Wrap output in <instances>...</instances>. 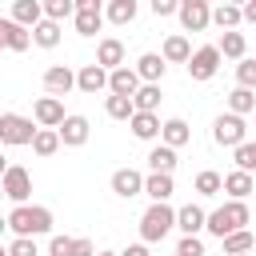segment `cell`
Instances as JSON below:
<instances>
[{"label": "cell", "instance_id": "obj_36", "mask_svg": "<svg viewBox=\"0 0 256 256\" xmlns=\"http://www.w3.org/2000/svg\"><path fill=\"white\" fill-rule=\"evenodd\" d=\"M160 100H164V96H160V84H144V88L136 92V100H132V104H136V112H156V108H160Z\"/></svg>", "mask_w": 256, "mask_h": 256}, {"label": "cell", "instance_id": "obj_15", "mask_svg": "<svg viewBox=\"0 0 256 256\" xmlns=\"http://www.w3.org/2000/svg\"><path fill=\"white\" fill-rule=\"evenodd\" d=\"M176 228L184 236H200V232H208V212L200 204H184V208H176Z\"/></svg>", "mask_w": 256, "mask_h": 256}, {"label": "cell", "instance_id": "obj_35", "mask_svg": "<svg viewBox=\"0 0 256 256\" xmlns=\"http://www.w3.org/2000/svg\"><path fill=\"white\" fill-rule=\"evenodd\" d=\"M32 44H36V48H56V44H60V24H52V20L36 24V28H32Z\"/></svg>", "mask_w": 256, "mask_h": 256}, {"label": "cell", "instance_id": "obj_42", "mask_svg": "<svg viewBox=\"0 0 256 256\" xmlns=\"http://www.w3.org/2000/svg\"><path fill=\"white\" fill-rule=\"evenodd\" d=\"M72 244H76V236H52L48 240V256H72Z\"/></svg>", "mask_w": 256, "mask_h": 256}, {"label": "cell", "instance_id": "obj_30", "mask_svg": "<svg viewBox=\"0 0 256 256\" xmlns=\"http://www.w3.org/2000/svg\"><path fill=\"white\" fill-rule=\"evenodd\" d=\"M60 144H64V140H60V132H56V128H40V132H36V140H32V152L48 160V156H56V152H60Z\"/></svg>", "mask_w": 256, "mask_h": 256}, {"label": "cell", "instance_id": "obj_32", "mask_svg": "<svg viewBox=\"0 0 256 256\" xmlns=\"http://www.w3.org/2000/svg\"><path fill=\"white\" fill-rule=\"evenodd\" d=\"M220 244H224V256H248V252L256 248V236L244 228V232H232V236L220 240Z\"/></svg>", "mask_w": 256, "mask_h": 256}, {"label": "cell", "instance_id": "obj_11", "mask_svg": "<svg viewBox=\"0 0 256 256\" xmlns=\"http://www.w3.org/2000/svg\"><path fill=\"white\" fill-rule=\"evenodd\" d=\"M72 88H76V72H72L68 64H52V68H44V92H48V96L60 100V96H68Z\"/></svg>", "mask_w": 256, "mask_h": 256}, {"label": "cell", "instance_id": "obj_45", "mask_svg": "<svg viewBox=\"0 0 256 256\" xmlns=\"http://www.w3.org/2000/svg\"><path fill=\"white\" fill-rule=\"evenodd\" d=\"M120 256H148V244H144V240H140V244H128Z\"/></svg>", "mask_w": 256, "mask_h": 256}, {"label": "cell", "instance_id": "obj_31", "mask_svg": "<svg viewBox=\"0 0 256 256\" xmlns=\"http://www.w3.org/2000/svg\"><path fill=\"white\" fill-rule=\"evenodd\" d=\"M228 112H232V116H248V112H256V92H248V88H232V92H228Z\"/></svg>", "mask_w": 256, "mask_h": 256}, {"label": "cell", "instance_id": "obj_23", "mask_svg": "<svg viewBox=\"0 0 256 256\" xmlns=\"http://www.w3.org/2000/svg\"><path fill=\"white\" fill-rule=\"evenodd\" d=\"M188 140H192L188 120H184V116H168V120H164V132H160V144H168V148H184Z\"/></svg>", "mask_w": 256, "mask_h": 256}, {"label": "cell", "instance_id": "obj_37", "mask_svg": "<svg viewBox=\"0 0 256 256\" xmlns=\"http://www.w3.org/2000/svg\"><path fill=\"white\" fill-rule=\"evenodd\" d=\"M196 192H200V196H216V192H224V176L212 172V168H204V172L196 176Z\"/></svg>", "mask_w": 256, "mask_h": 256}, {"label": "cell", "instance_id": "obj_48", "mask_svg": "<svg viewBox=\"0 0 256 256\" xmlns=\"http://www.w3.org/2000/svg\"><path fill=\"white\" fill-rule=\"evenodd\" d=\"M172 256H180V252H172Z\"/></svg>", "mask_w": 256, "mask_h": 256}, {"label": "cell", "instance_id": "obj_29", "mask_svg": "<svg viewBox=\"0 0 256 256\" xmlns=\"http://www.w3.org/2000/svg\"><path fill=\"white\" fill-rule=\"evenodd\" d=\"M104 112H108L112 120H124V124H128V120L136 116V104H132V96H112V92H108V96H104Z\"/></svg>", "mask_w": 256, "mask_h": 256}, {"label": "cell", "instance_id": "obj_5", "mask_svg": "<svg viewBox=\"0 0 256 256\" xmlns=\"http://www.w3.org/2000/svg\"><path fill=\"white\" fill-rule=\"evenodd\" d=\"M212 140L220 144V148H240V144H248V124H244V116H232V112H220L216 120H212Z\"/></svg>", "mask_w": 256, "mask_h": 256}, {"label": "cell", "instance_id": "obj_18", "mask_svg": "<svg viewBox=\"0 0 256 256\" xmlns=\"http://www.w3.org/2000/svg\"><path fill=\"white\" fill-rule=\"evenodd\" d=\"M96 64H100L104 72H116V68H124V44H120L116 36H104V40L96 44Z\"/></svg>", "mask_w": 256, "mask_h": 256}, {"label": "cell", "instance_id": "obj_24", "mask_svg": "<svg viewBox=\"0 0 256 256\" xmlns=\"http://www.w3.org/2000/svg\"><path fill=\"white\" fill-rule=\"evenodd\" d=\"M172 192H176L172 176H164V172H148V176H144V196H148L152 204H168Z\"/></svg>", "mask_w": 256, "mask_h": 256}, {"label": "cell", "instance_id": "obj_33", "mask_svg": "<svg viewBox=\"0 0 256 256\" xmlns=\"http://www.w3.org/2000/svg\"><path fill=\"white\" fill-rule=\"evenodd\" d=\"M76 20V0H44V20L60 24V20Z\"/></svg>", "mask_w": 256, "mask_h": 256}, {"label": "cell", "instance_id": "obj_4", "mask_svg": "<svg viewBox=\"0 0 256 256\" xmlns=\"http://www.w3.org/2000/svg\"><path fill=\"white\" fill-rule=\"evenodd\" d=\"M36 132H40V124H36L32 116H20V112H4V116H0V140H4L8 148L32 144Z\"/></svg>", "mask_w": 256, "mask_h": 256}, {"label": "cell", "instance_id": "obj_10", "mask_svg": "<svg viewBox=\"0 0 256 256\" xmlns=\"http://www.w3.org/2000/svg\"><path fill=\"white\" fill-rule=\"evenodd\" d=\"M76 32L80 36H96L100 32V24H104V8H100V0H76Z\"/></svg>", "mask_w": 256, "mask_h": 256}, {"label": "cell", "instance_id": "obj_7", "mask_svg": "<svg viewBox=\"0 0 256 256\" xmlns=\"http://www.w3.org/2000/svg\"><path fill=\"white\" fill-rule=\"evenodd\" d=\"M220 60H224L220 48H216V44H204V48L192 52V60H188V76L204 84V80H212V76L220 72Z\"/></svg>", "mask_w": 256, "mask_h": 256}, {"label": "cell", "instance_id": "obj_41", "mask_svg": "<svg viewBox=\"0 0 256 256\" xmlns=\"http://www.w3.org/2000/svg\"><path fill=\"white\" fill-rule=\"evenodd\" d=\"M176 252H180V256H204V240H200V236H180Z\"/></svg>", "mask_w": 256, "mask_h": 256}, {"label": "cell", "instance_id": "obj_9", "mask_svg": "<svg viewBox=\"0 0 256 256\" xmlns=\"http://www.w3.org/2000/svg\"><path fill=\"white\" fill-rule=\"evenodd\" d=\"M180 24H184V32H204L212 24L208 0H180Z\"/></svg>", "mask_w": 256, "mask_h": 256}, {"label": "cell", "instance_id": "obj_21", "mask_svg": "<svg viewBox=\"0 0 256 256\" xmlns=\"http://www.w3.org/2000/svg\"><path fill=\"white\" fill-rule=\"evenodd\" d=\"M12 20L32 32L36 24H44V4H40V0H16V4H12Z\"/></svg>", "mask_w": 256, "mask_h": 256}, {"label": "cell", "instance_id": "obj_8", "mask_svg": "<svg viewBox=\"0 0 256 256\" xmlns=\"http://www.w3.org/2000/svg\"><path fill=\"white\" fill-rule=\"evenodd\" d=\"M32 120H36L40 128H56V132H60V124L68 120L64 100H56V96H40V100L32 104Z\"/></svg>", "mask_w": 256, "mask_h": 256}, {"label": "cell", "instance_id": "obj_3", "mask_svg": "<svg viewBox=\"0 0 256 256\" xmlns=\"http://www.w3.org/2000/svg\"><path fill=\"white\" fill-rule=\"evenodd\" d=\"M176 228V208L172 204H148L140 216V240L144 244H160L168 232Z\"/></svg>", "mask_w": 256, "mask_h": 256}, {"label": "cell", "instance_id": "obj_46", "mask_svg": "<svg viewBox=\"0 0 256 256\" xmlns=\"http://www.w3.org/2000/svg\"><path fill=\"white\" fill-rule=\"evenodd\" d=\"M244 24H256V0L244 4Z\"/></svg>", "mask_w": 256, "mask_h": 256}, {"label": "cell", "instance_id": "obj_27", "mask_svg": "<svg viewBox=\"0 0 256 256\" xmlns=\"http://www.w3.org/2000/svg\"><path fill=\"white\" fill-rule=\"evenodd\" d=\"M148 172H164V176H172V172H176V148H168V144H152V148H148Z\"/></svg>", "mask_w": 256, "mask_h": 256}, {"label": "cell", "instance_id": "obj_34", "mask_svg": "<svg viewBox=\"0 0 256 256\" xmlns=\"http://www.w3.org/2000/svg\"><path fill=\"white\" fill-rule=\"evenodd\" d=\"M104 16H108L112 24H132V20H136V0H112V4L104 8Z\"/></svg>", "mask_w": 256, "mask_h": 256}, {"label": "cell", "instance_id": "obj_39", "mask_svg": "<svg viewBox=\"0 0 256 256\" xmlns=\"http://www.w3.org/2000/svg\"><path fill=\"white\" fill-rule=\"evenodd\" d=\"M232 160H236V168H240V172H256V140L240 144V148L232 152Z\"/></svg>", "mask_w": 256, "mask_h": 256}, {"label": "cell", "instance_id": "obj_14", "mask_svg": "<svg viewBox=\"0 0 256 256\" xmlns=\"http://www.w3.org/2000/svg\"><path fill=\"white\" fill-rule=\"evenodd\" d=\"M88 136H92V124H88V116H68L64 124H60V140H64V148H84L88 144Z\"/></svg>", "mask_w": 256, "mask_h": 256}, {"label": "cell", "instance_id": "obj_19", "mask_svg": "<svg viewBox=\"0 0 256 256\" xmlns=\"http://www.w3.org/2000/svg\"><path fill=\"white\" fill-rule=\"evenodd\" d=\"M132 68L140 72V80H144V84H160V80H164V72H168V60H164L160 52H144Z\"/></svg>", "mask_w": 256, "mask_h": 256}, {"label": "cell", "instance_id": "obj_26", "mask_svg": "<svg viewBox=\"0 0 256 256\" xmlns=\"http://www.w3.org/2000/svg\"><path fill=\"white\" fill-rule=\"evenodd\" d=\"M160 56H164L168 64H184V68H188V60H192V44H188V36H180V32L168 36L164 48H160Z\"/></svg>", "mask_w": 256, "mask_h": 256}, {"label": "cell", "instance_id": "obj_1", "mask_svg": "<svg viewBox=\"0 0 256 256\" xmlns=\"http://www.w3.org/2000/svg\"><path fill=\"white\" fill-rule=\"evenodd\" d=\"M52 208H44V204H20V208H12L8 212V228H12V236H44V232H52Z\"/></svg>", "mask_w": 256, "mask_h": 256}, {"label": "cell", "instance_id": "obj_13", "mask_svg": "<svg viewBox=\"0 0 256 256\" xmlns=\"http://www.w3.org/2000/svg\"><path fill=\"white\" fill-rule=\"evenodd\" d=\"M140 88H144V80H140V72H136V68H128V64H124V68H116V72L108 76V92H112V96H132V100H136V92H140Z\"/></svg>", "mask_w": 256, "mask_h": 256}, {"label": "cell", "instance_id": "obj_47", "mask_svg": "<svg viewBox=\"0 0 256 256\" xmlns=\"http://www.w3.org/2000/svg\"><path fill=\"white\" fill-rule=\"evenodd\" d=\"M96 256H120V252H96Z\"/></svg>", "mask_w": 256, "mask_h": 256}, {"label": "cell", "instance_id": "obj_16", "mask_svg": "<svg viewBox=\"0 0 256 256\" xmlns=\"http://www.w3.org/2000/svg\"><path fill=\"white\" fill-rule=\"evenodd\" d=\"M0 44H4L8 52H28V48H32V32L20 28V24L8 16V20H0Z\"/></svg>", "mask_w": 256, "mask_h": 256}, {"label": "cell", "instance_id": "obj_6", "mask_svg": "<svg viewBox=\"0 0 256 256\" xmlns=\"http://www.w3.org/2000/svg\"><path fill=\"white\" fill-rule=\"evenodd\" d=\"M4 196L12 200V208L28 204V196H32V172L20 168V164H4Z\"/></svg>", "mask_w": 256, "mask_h": 256}, {"label": "cell", "instance_id": "obj_17", "mask_svg": "<svg viewBox=\"0 0 256 256\" xmlns=\"http://www.w3.org/2000/svg\"><path fill=\"white\" fill-rule=\"evenodd\" d=\"M112 192H116L120 200H132V196L144 192V176H140L136 168H116V172H112Z\"/></svg>", "mask_w": 256, "mask_h": 256}, {"label": "cell", "instance_id": "obj_2", "mask_svg": "<svg viewBox=\"0 0 256 256\" xmlns=\"http://www.w3.org/2000/svg\"><path fill=\"white\" fill-rule=\"evenodd\" d=\"M248 220H252L248 204H244V200H228V204H220V208H212V212H208V236L228 240L232 232H244V224H248Z\"/></svg>", "mask_w": 256, "mask_h": 256}, {"label": "cell", "instance_id": "obj_22", "mask_svg": "<svg viewBox=\"0 0 256 256\" xmlns=\"http://www.w3.org/2000/svg\"><path fill=\"white\" fill-rule=\"evenodd\" d=\"M128 128H132L136 140H156V136L164 132V120H160L156 112H136V116L128 120Z\"/></svg>", "mask_w": 256, "mask_h": 256}, {"label": "cell", "instance_id": "obj_28", "mask_svg": "<svg viewBox=\"0 0 256 256\" xmlns=\"http://www.w3.org/2000/svg\"><path fill=\"white\" fill-rule=\"evenodd\" d=\"M216 48H220V56H228V60H236V64H240V60H244V52H248V40H244V32H224Z\"/></svg>", "mask_w": 256, "mask_h": 256}, {"label": "cell", "instance_id": "obj_38", "mask_svg": "<svg viewBox=\"0 0 256 256\" xmlns=\"http://www.w3.org/2000/svg\"><path fill=\"white\" fill-rule=\"evenodd\" d=\"M236 88L256 92V60H252V56H244V60L236 64Z\"/></svg>", "mask_w": 256, "mask_h": 256}, {"label": "cell", "instance_id": "obj_40", "mask_svg": "<svg viewBox=\"0 0 256 256\" xmlns=\"http://www.w3.org/2000/svg\"><path fill=\"white\" fill-rule=\"evenodd\" d=\"M4 256H40V248H36L32 236H12V244L4 248Z\"/></svg>", "mask_w": 256, "mask_h": 256}, {"label": "cell", "instance_id": "obj_20", "mask_svg": "<svg viewBox=\"0 0 256 256\" xmlns=\"http://www.w3.org/2000/svg\"><path fill=\"white\" fill-rule=\"evenodd\" d=\"M224 192H228V200H248V196H256V180H252V172L232 168V172L224 176Z\"/></svg>", "mask_w": 256, "mask_h": 256}, {"label": "cell", "instance_id": "obj_44", "mask_svg": "<svg viewBox=\"0 0 256 256\" xmlns=\"http://www.w3.org/2000/svg\"><path fill=\"white\" fill-rule=\"evenodd\" d=\"M72 256H96V244H92L88 236H76V244H72Z\"/></svg>", "mask_w": 256, "mask_h": 256}, {"label": "cell", "instance_id": "obj_25", "mask_svg": "<svg viewBox=\"0 0 256 256\" xmlns=\"http://www.w3.org/2000/svg\"><path fill=\"white\" fill-rule=\"evenodd\" d=\"M212 24H216L220 32H236V28L244 24V8H240V4H216V8H212Z\"/></svg>", "mask_w": 256, "mask_h": 256}, {"label": "cell", "instance_id": "obj_43", "mask_svg": "<svg viewBox=\"0 0 256 256\" xmlns=\"http://www.w3.org/2000/svg\"><path fill=\"white\" fill-rule=\"evenodd\" d=\"M152 16H160V20L164 16H180V4L176 0H152Z\"/></svg>", "mask_w": 256, "mask_h": 256}, {"label": "cell", "instance_id": "obj_12", "mask_svg": "<svg viewBox=\"0 0 256 256\" xmlns=\"http://www.w3.org/2000/svg\"><path fill=\"white\" fill-rule=\"evenodd\" d=\"M108 76H112V72H104V68H100L96 60H92V64H84V68L76 72V88H80L84 96H96V92H108Z\"/></svg>", "mask_w": 256, "mask_h": 256}]
</instances>
